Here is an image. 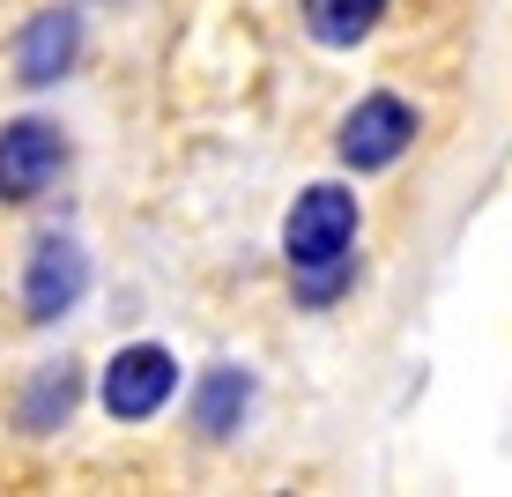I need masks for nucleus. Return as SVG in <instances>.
I'll return each instance as SVG.
<instances>
[{
	"mask_svg": "<svg viewBox=\"0 0 512 497\" xmlns=\"http://www.w3.org/2000/svg\"><path fill=\"white\" fill-rule=\"evenodd\" d=\"M357 193L349 186H305L297 193V208L282 216V260H290V275L305 282V297H334L349 282V245H357Z\"/></svg>",
	"mask_w": 512,
	"mask_h": 497,
	"instance_id": "nucleus-1",
	"label": "nucleus"
},
{
	"mask_svg": "<svg viewBox=\"0 0 512 497\" xmlns=\"http://www.w3.org/2000/svg\"><path fill=\"white\" fill-rule=\"evenodd\" d=\"M171 394H179V357H171L164 342H127V349H112V364H104V379H97V401H104V416H112V423H149V416H164Z\"/></svg>",
	"mask_w": 512,
	"mask_h": 497,
	"instance_id": "nucleus-2",
	"label": "nucleus"
},
{
	"mask_svg": "<svg viewBox=\"0 0 512 497\" xmlns=\"http://www.w3.org/2000/svg\"><path fill=\"white\" fill-rule=\"evenodd\" d=\"M416 149V104L394 97V90H372L342 112V134H334V156L349 171H386Z\"/></svg>",
	"mask_w": 512,
	"mask_h": 497,
	"instance_id": "nucleus-3",
	"label": "nucleus"
},
{
	"mask_svg": "<svg viewBox=\"0 0 512 497\" xmlns=\"http://www.w3.org/2000/svg\"><path fill=\"white\" fill-rule=\"evenodd\" d=\"M90 297V253H82V238H67V230H38V245L23 253V319H67Z\"/></svg>",
	"mask_w": 512,
	"mask_h": 497,
	"instance_id": "nucleus-4",
	"label": "nucleus"
},
{
	"mask_svg": "<svg viewBox=\"0 0 512 497\" xmlns=\"http://www.w3.org/2000/svg\"><path fill=\"white\" fill-rule=\"evenodd\" d=\"M67 171V134L52 119H8L0 127V208H23Z\"/></svg>",
	"mask_w": 512,
	"mask_h": 497,
	"instance_id": "nucleus-5",
	"label": "nucleus"
},
{
	"mask_svg": "<svg viewBox=\"0 0 512 497\" xmlns=\"http://www.w3.org/2000/svg\"><path fill=\"white\" fill-rule=\"evenodd\" d=\"M82 60V8H38L15 30V82L23 90H52L60 75H75Z\"/></svg>",
	"mask_w": 512,
	"mask_h": 497,
	"instance_id": "nucleus-6",
	"label": "nucleus"
},
{
	"mask_svg": "<svg viewBox=\"0 0 512 497\" xmlns=\"http://www.w3.org/2000/svg\"><path fill=\"white\" fill-rule=\"evenodd\" d=\"M245 408H253V371L208 364L201 386H193V401H186V416H193V431H201V438H231L245 423Z\"/></svg>",
	"mask_w": 512,
	"mask_h": 497,
	"instance_id": "nucleus-7",
	"label": "nucleus"
},
{
	"mask_svg": "<svg viewBox=\"0 0 512 497\" xmlns=\"http://www.w3.org/2000/svg\"><path fill=\"white\" fill-rule=\"evenodd\" d=\"M75 401H82V364H38L30 371V386H23V401H15V423H23L30 438H45V431H60L67 416H75Z\"/></svg>",
	"mask_w": 512,
	"mask_h": 497,
	"instance_id": "nucleus-8",
	"label": "nucleus"
},
{
	"mask_svg": "<svg viewBox=\"0 0 512 497\" xmlns=\"http://www.w3.org/2000/svg\"><path fill=\"white\" fill-rule=\"evenodd\" d=\"M386 0H305V38L327 45V52H349L379 30Z\"/></svg>",
	"mask_w": 512,
	"mask_h": 497,
	"instance_id": "nucleus-9",
	"label": "nucleus"
}]
</instances>
